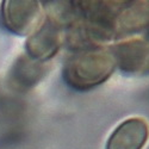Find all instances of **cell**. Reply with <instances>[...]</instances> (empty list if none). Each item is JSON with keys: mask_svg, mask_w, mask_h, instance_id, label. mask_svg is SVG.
Segmentation results:
<instances>
[{"mask_svg": "<svg viewBox=\"0 0 149 149\" xmlns=\"http://www.w3.org/2000/svg\"><path fill=\"white\" fill-rule=\"evenodd\" d=\"M47 72L45 63L32 60L28 55H20L7 73V85L15 92L26 93L42 81Z\"/></svg>", "mask_w": 149, "mask_h": 149, "instance_id": "cell-4", "label": "cell"}, {"mask_svg": "<svg viewBox=\"0 0 149 149\" xmlns=\"http://www.w3.org/2000/svg\"><path fill=\"white\" fill-rule=\"evenodd\" d=\"M107 52L94 50L73 56L66 63L65 80L75 88H86L104 81L113 72L115 57Z\"/></svg>", "mask_w": 149, "mask_h": 149, "instance_id": "cell-1", "label": "cell"}, {"mask_svg": "<svg viewBox=\"0 0 149 149\" xmlns=\"http://www.w3.org/2000/svg\"><path fill=\"white\" fill-rule=\"evenodd\" d=\"M115 60L124 70H140L147 66L149 60V45L140 41L125 42L116 48Z\"/></svg>", "mask_w": 149, "mask_h": 149, "instance_id": "cell-6", "label": "cell"}, {"mask_svg": "<svg viewBox=\"0 0 149 149\" xmlns=\"http://www.w3.org/2000/svg\"><path fill=\"white\" fill-rule=\"evenodd\" d=\"M42 7L40 1L4 0L0 7V20L11 33L26 36L41 25Z\"/></svg>", "mask_w": 149, "mask_h": 149, "instance_id": "cell-2", "label": "cell"}, {"mask_svg": "<svg viewBox=\"0 0 149 149\" xmlns=\"http://www.w3.org/2000/svg\"><path fill=\"white\" fill-rule=\"evenodd\" d=\"M149 136L148 124L140 118L123 122L113 131L107 149H142Z\"/></svg>", "mask_w": 149, "mask_h": 149, "instance_id": "cell-5", "label": "cell"}, {"mask_svg": "<svg viewBox=\"0 0 149 149\" xmlns=\"http://www.w3.org/2000/svg\"><path fill=\"white\" fill-rule=\"evenodd\" d=\"M61 43L60 26L47 18L26 40V55L44 63L57 54Z\"/></svg>", "mask_w": 149, "mask_h": 149, "instance_id": "cell-3", "label": "cell"}]
</instances>
